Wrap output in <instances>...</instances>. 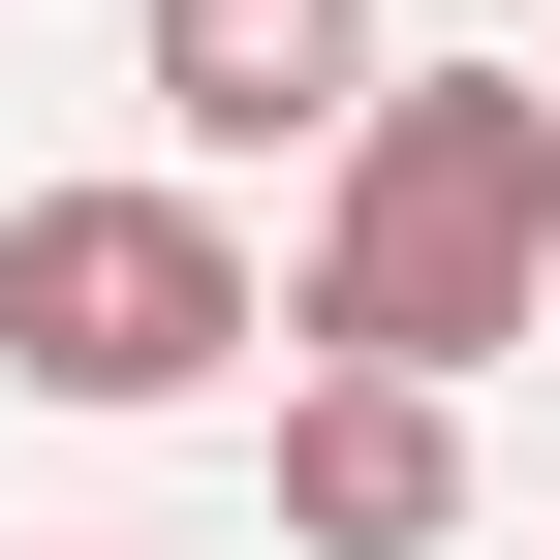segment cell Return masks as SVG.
Here are the masks:
<instances>
[{"instance_id": "1", "label": "cell", "mask_w": 560, "mask_h": 560, "mask_svg": "<svg viewBox=\"0 0 560 560\" xmlns=\"http://www.w3.org/2000/svg\"><path fill=\"white\" fill-rule=\"evenodd\" d=\"M560 312V94L529 62H374L312 156V249H280V342L342 374H499Z\"/></svg>"}, {"instance_id": "2", "label": "cell", "mask_w": 560, "mask_h": 560, "mask_svg": "<svg viewBox=\"0 0 560 560\" xmlns=\"http://www.w3.org/2000/svg\"><path fill=\"white\" fill-rule=\"evenodd\" d=\"M249 342H280V280H249V219H219V156H94V187H32V219H0V374L94 405V436L219 405Z\"/></svg>"}, {"instance_id": "3", "label": "cell", "mask_w": 560, "mask_h": 560, "mask_svg": "<svg viewBox=\"0 0 560 560\" xmlns=\"http://www.w3.org/2000/svg\"><path fill=\"white\" fill-rule=\"evenodd\" d=\"M125 62H156V156H342L374 0H125Z\"/></svg>"}, {"instance_id": "4", "label": "cell", "mask_w": 560, "mask_h": 560, "mask_svg": "<svg viewBox=\"0 0 560 560\" xmlns=\"http://www.w3.org/2000/svg\"><path fill=\"white\" fill-rule=\"evenodd\" d=\"M280 529L312 560H436L467 529V374H342L312 342V374H280Z\"/></svg>"}, {"instance_id": "5", "label": "cell", "mask_w": 560, "mask_h": 560, "mask_svg": "<svg viewBox=\"0 0 560 560\" xmlns=\"http://www.w3.org/2000/svg\"><path fill=\"white\" fill-rule=\"evenodd\" d=\"M32 560H125V529H32Z\"/></svg>"}]
</instances>
